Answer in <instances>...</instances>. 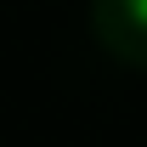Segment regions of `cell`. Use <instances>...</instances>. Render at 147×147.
<instances>
[{
	"label": "cell",
	"instance_id": "obj_1",
	"mask_svg": "<svg viewBox=\"0 0 147 147\" xmlns=\"http://www.w3.org/2000/svg\"><path fill=\"white\" fill-rule=\"evenodd\" d=\"M125 6H130V17H136V23H147V0H125Z\"/></svg>",
	"mask_w": 147,
	"mask_h": 147
}]
</instances>
